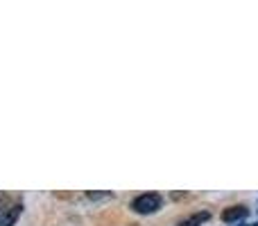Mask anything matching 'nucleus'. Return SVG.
Masks as SVG:
<instances>
[{"label":"nucleus","instance_id":"obj_1","mask_svg":"<svg viewBox=\"0 0 258 226\" xmlns=\"http://www.w3.org/2000/svg\"><path fill=\"white\" fill-rule=\"evenodd\" d=\"M163 206V199H161L159 192H145V195H138L136 199L132 201V210L141 215H152Z\"/></svg>","mask_w":258,"mask_h":226},{"label":"nucleus","instance_id":"obj_2","mask_svg":"<svg viewBox=\"0 0 258 226\" xmlns=\"http://www.w3.org/2000/svg\"><path fill=\"white\" fill-rule=\"evenodd\" d=\"M21 210H23L21 201L12 204L7 210H5V213H0V226H14V224H16V219L21 217Z\"/></svg>","mask_w":258,"mask_h":226},{"label":"nucleus","instance_id":"obj_3","mask_svg":"<svg viewBox=\"0 0 258 226\" xmlns=\"http://www.w3.org/2000/svg\"><path fill=\"white\" fill-rule=\"evenodd\" d=\"M247 215H249V208H245V206H231V208H227L222 213V219L227 224H233L238 219H245Z\"/></svg>","mask_w":258,"mask_h":226},{"label":"nucleus","instance_id":"obj_4","mask_svg":"<svg viewBox=\"0 0 258 226\" xmlns=\"http://www.w3.org/2000/svg\"><path fill=\"white\" fill-rule=\"evenodd\" d=\"M211 219V213L209 210H200V213H195V215H190L188 219H183V222H179L177 226H202L204 222H209Z\"/></svg>","mask_w":258,"mask_h":226},{"label":"nucleus","instance_id":"obj_5","mask_svg":"<svg viewBox=\"0 0 258 226\" xmlns=\"http://www.w3.org/2000/svg\"><path fill=\"white\" fill-rule=\"evenodd\" d=\"M9 206H12V204H9V195H7V192H0V213H5Z\"/></svg>","mask_w":258,"mask_h":226},{"label":"nucleus","instance_id":"obj_6","mask_svg":"<svg viewBox=\"0 0 258 226\" xmlns=\"http://www.w3.org/2000/svg\"><path fill=\"white\" fill-rule=\"evenodd\" d=\"M111 197V192H89V199H107Z\"/></svg>","mask_w":258,"mask_h":226}]
</instances>
